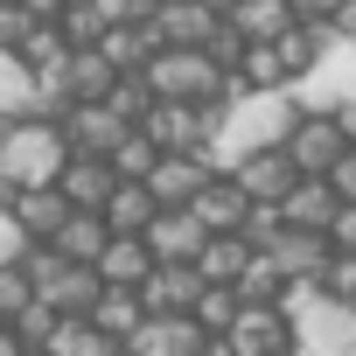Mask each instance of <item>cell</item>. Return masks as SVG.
Masks as SVG:
<instances>
[{"mask_svg":"<svg viewBox=\"0 0 356 356\" xmlns=\"http://www.w3.org/2000/svg\"><path fill=\"white\" fill-rule=\"evenodd\" d=\"M293 126H300V98L293 91H245V98L224 105V126L210 140V161L217 168H238V161H252L266 147H286Z\"/></svg>","mask_w":356,"mask_h":356,"instance_id":"6da1fadb","label":"cell"},{"mask_svg":"<svg viewBox=\"0 0 356 356\" xmlns=\"http://www.w3.org/2000/svg\"><path fill=\"white\" fill-rule=\"evenodd\" d=\"M63 161H70V140H63V126H56V119H22V126H15V140H8V154H0V168H8L22 189L56 182Z\"/></svg>","mask_w":356,"mask_h":356,"instance_id":"7a4b0ae2","label":"cell"},{"mask_svg":"<svg viewBox=\"0 0 356 356\" xmlns=\"http://www.w3.org/2000/svg\"><path fill=\"white\" fill-rule=\"evenodd\" d=\"M286 356H356V307L321 293L300 321H293V349Z\"/></svg>","mask_w":356,"mask_h":356,"instance_id":"3957f363","label":"cell"},{"mask_svg":"<svg viewBox=\"0 0 356 356\" xmlns=\"http://www.w3.org/2000/svg\"><path fill=\"white\" fill-rule=\"evenodd\" d=\"M286 154H293V168H300V175H335V168L356 154V140L342 133V119H335V112H300V126H293Z\"/></svg>","mask_w":356,"mask_h":356,"instance_id":"277c9868","label":"cell"},{"mask_svg":"<svg viewBox=\"0 0 356 356\" xmlns=\"http://www.w3.org/2000/svg\"><path fill=\"white\" fill-rule=\"evenodd\" d=\"M293 98H300V112H342L356 98V42H335L314 70H300Z\"/></svg>","mask_w":356,"mask_h":356,"instance_id":"5b68a950","label":"cell"},{"mask_svg":"<svg viewBox=\"0 0 356 356\" xmlns=\"http://www.w3.org/2000/svg\"><path fill=\"white\" fill-rule=\"evenodd\" d=\"M126 133H133V119L112 105V98H91V105H77L70 119H63V140H70V154H119L126 147Z\"/></svg>","mask_w":356,"mask_h":356,"instance_id":"8992f818","label":"cell"},{"mask_svg":"<svg viewBox=\"0 0 356 356\" xmlns=\"http://www.w3.org/2000/svg\"><path fill=\"white\" fill-rule=\"evenodd\" d=\"M231 342H238V356H286L293 349V314L280 300H245Z\"/></svg>","mask_w":356,"mask_h":356,"instance_id":"52a82bcc","label":"cell"},{"mask_svg":"<svg viewBox=\"0 0 356 356\" xmlns=\"http://www.w3.org/2000/svg\"><path fill=\"white\" fill-rule=\"evenodd\" d=\"M147 245H154L161 266H196L203 245H210V224H203L196 210H161V217L147 224Z\"/></svg>","mask_w":356,"mask_h":356,"instance_id":"ba28073f","label":"cell"},{"mask_svg":"<svg viewBox=\"0 0 356 356\" xmlns=\"http://www.w3.org/2000/svg\"><path fill=\"white\" fill-rule=\"evenodd\" d=\"M210 175H217V161H210V154H161V168L147 175V189L161 196V210H189V203L203 196Z\"/></svg>","mask_w":356,"mask_h":356,"instance_id":"9c48e42d","label":"cell"},{"mask_svg":"<svg viewBox=\"0 0 356 356\" xmlns=\"http://www.w3.org/2000/svg\"><path fill=\"white\" fill-rule=\"evenodd\" d=\"M266 252L280 259L286 280H328V266H335V238L328 231H300V224H286Z\"/></svg>","mask_w":356,"mask_h":356,"instance_id":"30bf717a","label":"cell"},{"mask_svg":"<svg viewBox=\"0 0 356 356\" xmlns=\"http://www.w3.org/2000/svg\"><path fill=\"white\" fill-rule=\"evenodd\" d=\"M210 328L196 314H147L140 335H133V356H203Z\"/></svg>","mask_w":356,"mask_h":356,"instance_id":"8fae6325","label":"cell"},{"mask_svg":"<svg viewBox=\"0 0 356 356\" xmlns=\"http://www.w3.org/2000/svg\"><path fill=\"white\" fill-rule=\"evenodd\" d=\"M189 210H196V217H203L210 231H245V217L259 210V196H252V189L238 182V175H231V168H217V175H210V182H203V196H196Z\"/></svg>","mask_w":356,"mask_h":356,"instance_id":"7c38bea8","label":"cell"},{"mask_svg":"<svg viewBox=\"0 0 356 356\" xmlns=\"http://www.w3.org/2000/svg\"><path fill=\"white\" fill-rule=\"evenodd\" d=\"M119 182H126V175H119L105 154H70V161H63V175H56V189H63L77 210H105Z\"/></svg>","mask_w":356,"mask_h":356,"instance_id":"4fadbf2b","label":"cell"},{"mask_svg":"<svg viewBox=\"0 0 356 356\" xmlns=\"http://www.w3.org/2000/svg\"><path fill=\"white\" fill-rule=\"evenodd\" d=\"M203 266H154L147 273V314H196V300H203Z\"/></svg>","mask_w":356,"mask_h":356,"instance_id":"5bb4252c","label":"cell"},{"mask_svg":"<svg viewBox=\"0 0 356 356\" xmlns=\"http://www.w3.org/2000/svg\"><path fill=\"white\" fill-rule=\"evenodd\" d=\"M154 29H161V42H168V49H203V42L224 29V15H210L203 0H161Z\"/></svg>","mask_w":356,"mask_h":356,"instance_id":"9a60e30c","label":"cell"},{"mask_svg":"<svg viewBox=\"0 0 356 356\" xmlns=\"http://www.w3.org/2000/svg\"><path fill=\"white\" fill-rule=\"evenodd\" d=\"M231 175H238V182H245L259 203H286V196H293V182H300V168H293V154H286V147H266V154L238 161Z\"/></svg>","mask_w":356,"mask_h":356,"instance_id":"2e32d148","label":"cell"},{"mask_svg":"<svg viewBox=\"0 0 356 356\" xmlns=\"http://www.w3.org/2000/svg\"><path fill=\"white\" fill-rule=\"evenodd\" d=\"M342 217V189H335V175H300L293 196H286V224L300 231H328Z\"/></svg>","mask_w":356,"mask_h":356,"instance_id":"e0dca14e","label":"cell"},{"mask_svg":"<svg viewBox=\"0 0 356 356\" xmlns=\"http://www.w3.org/2000/svg\"><path fill=\"white\" fill-rule=\"evenodd\" d=\"M112 238H119V231H112V217H105V210H70V224H63L49 245H56L70 266H98Z\"/></svg>","mask_w":356,"mask_h":356,"instance_id":"ac0fdd59","label":"cell"},{"mask_svg":"<svg viewBox=\"0 0 356 356\" xmlns=\"http://www.w3.org/2000/svg\"><path fill=\"white\" fill-rule=\"evenodd\" d=\"M161 259H154V245H147V231H119L112 245H105V259H98V273L112 280V286H147V273H154Z\"/></svg>","mask_w":356,"mask_h":356,"instance_id":"d6986e66","label":"cell"},{"mask_svg":"<svg viewBox=\"0 0 356 356\" xmlns=\"http://www.w3.org/2000/svg\"><path fill=\"white\" fill-rule=\"evenodd\" d=\"M252 259H259V245L245 238V231H210V245H203V280H217V286H238L245 273H252Z\"/></svg>","mask_w":356,"mask_h":356,"instance_id":"ffe728a7","label":"cell"},{"mask_svg":"<svg viewBox=\"0 0 356 356\" xmlns=\"http://www.w3.org/2000/svg\"><path fill=\"white\" fill-rule=\"evenodd\" d=\"M70 210H77V203H70L56 182H42V189H22V203H15V217L29 224V238H35V245H49V238L70 224Z\"/></svg>","mask_w":356,"mask_h":356,"instance_id":"44dd1931","label":"cell"},{"mask_svg":"<svg viewBox=\"0 0 356 356\" xmlns=\"http://www.w3.org/2000/svg\"><path fill=\"white\" fill-rule=\"evenodd\" d=\"M105 286H112V280H105L98 266H63V280H56L42 300H49L56 314H84V321H91V314H98V300H105Z\"/></svg>","mask_w":356,"mask_h":356,"instance_id":"7402d4cb","label":"cell"},{"mask_svg":"<svg viewBox=\"0 0 356 356\" xmlns=\"http://www.w3.org/2000/svg\"><path fill=\"white\" fill-rule=\"evenodd\" d=\"M293 22H300L293 0H238V8H231V29H238L245 42H280Z\"/></svg>","mask_w":356,"mask_h":356,"instance_id":"603a6c76","label":"cell"},{"mask_svg":"<svg viewBox=\"0 0 356 356\" xmlns=\"http://www.w3.org/2000/svg\"><path fill=\"white\" fill-rule=\"evenodd\" d=\"M63 77H70V91H77V105H91V98H112L126 70H119V63H112V56H105V49L91 42V49H77V56H70V70H63Z\"/></svg>","mask_w":356,"mask_h":356,"instance_id":"cb8c5ba5","label":"cell"},{"mask_svg":"<svg viewBox=\"0 0 356 356\" xmlns=\"http://www.w3.org/2000/svg\"><path fill=\"white\" fill-rule=\"evenodd\" d=\"M98 335H112V342H133L140 335V321H147V293L140 286H105V300H98Z\"/></svg>","mask_w":356,"mask_h":356,"instance_id":"d4e9b609","label":"cell"},{"mask_svg":"<svg viewBox=\"0 0 356 356\" xmlns=\"http://www.w3.org/2000/svg\"><path fill=\"white\" fill-rule=\"evenodd\" d=\"M70 56H77V42L63 35V22H35V35L22 42V63H29L35 77H63Z\"/></svg>","mask_w":356,"mask_h":356,"instance_id":"484cf974","label":"cell"},{"mask_svg":"<svg viewBox=\"0 0 356 356\" xmlns=\"http://www.w3.org/2000/svg\"><path fill=\"white\" fill-rule=\"evenodd\" d=\"M105 217H112V231H147V224L161 217V196H154L147 182H119L112 203H105Z\"/></svg>","mask_w":356,"mask_h":356,"instance_id":"4316f807","label":"cell"},{"mask_svg":"<svg viewBox=\"0 0 356 356\" xmlns=\"http://www.w3.org/2000/svg\"><path fill=\"white\" fill-rule=\"evenodd\" d=\"M238 314H245V293L210 280V286H203V300H196V321H203L210 335H231V328H238Z\"/></svg>","mask_w":356,"mask_h":356,"instance_id":"83f0119b","label":"cell"},{"mask_svg":"<svg viewBox=\"0 0 356 356\" xmlns=\"http://www.w3.org/2000/svg\"><path fill=\"white\" fill-rule=\"evenodd\" d=\"M35 105V70L22 63V49H0V112H29Z\"/></svg>","mask_w":356,"mask_h":356,"instance_id":"f1b7e54d","label":"cell"},{"mask_svg":"<svg viewBox=\"0 0 356 356\" xmlns=\"http://www.w3.org/2000/svg\"><path fill=\"white\" fill-rule=\"evenodd\" d=\"M112 168L126 175V182H147V175L161 168V147H154V133H147V126H133V133H126V147L112 154Z\"/></svg>","mask_w":356,"mask_h":356,"instance_id":"f546056e","label":"cell"},{"mask_svg":"<svg viewBox=\"0 0 356 356\" xmlns=\"http://www.w3.org/2000/svg\"><path fill=\"white\" fill-rule=\"evenodd\" d=\"M105 8H98V0H70V15H63V35L77 42V49H91V42H105Z\"/></svg>","mask_w":356,"mask_h":356,"instance_id":"4dcf8cb0","label":"cell"},{"mask_svg":"<svg viewBox=\"0 0 356 356\" xmlns=\"http://www.w3.org/2000/svg\"><path fill=\"white\" fill-rule=\"evenodd\" d=\"M238 293H245V300H280V293H286V273H280V259H273V252H259V259H252V273L238 280Z\"/></svg>","mask_w":356,"mask_h":356,"instance_id":"1f68e13d","label":"cell"},{"mask_svg":"<svg viewBox=\"0 0 356 356\" xmlns=\"http://www.w3.org/2000/svg\"><path fill=\"white\" fill-rule=\"evenodd\" d=\"M29 300H35V280H29V266H0V321H15Z\"/></svg>","mask_w":356,"mask_h":356,"instance_id":"d6a6232c","label":"cell"},{"mask_svg":"<svg viewBox=\"0 0 356 356\" xmlns=\"http://www.w3.org/2000/svg\"><path fill=\"white\" fill-rule=\"evenodd\" d=\"M22 266H29V280H35V293H49V286L63 280V266H70V259H63L56 245H29V259H22Z\"/></svg>","mask_w":356,"mask_h":356,"instance_id":"836d02e7","label":"cell"},{"mask_svg":"<svg viewBox=\"0 0 356 356\" xmlns=\"http://www.w3.org/2000/svg\"><path fill=\"white\" fill-rule=\"evenodd\" d=\"M56 321H63V314H56V307H49V300H42V293H35V300H29V307H22V314H15V328H22V335H29V342H35V349H42V342H49V335H56Z\"/></svg>","mask_w":356,"mask_h":356,"instance_id":"e575fe53","label":"cell"},{"mask_svg":"<svg viewBox=\"0 0 356 356\" xmlns=\"http://www.w3.org/2000/svg\"><path fill=\"white\" fill-rule=\"evenodd\" d=\"M35 35V15L22 8V0H0V49H22Z\"/></svg>","mask_w":356,"mask_h":356,"instance_id":"d590c367","label":"cell"},{"mask_svg":"<svg viewBox=\"0 0 356 356\" xmlns=\"http://www.w3.org/2000/svg\"><path fill=\"white\" fill-rule=\"evenodd\" d=\"M29 245H35V238H29V224H22L15 210H0V266H22V259H29Z\"/></svg>","mask_w":356,"mask_h":356,"instance_id":"8d00e7d4","label":"cell"},{"mask_svg":"<svg viewBox=\"0 0 356 356\" xmlns=\"http://www.w3.org/2000/svg\"><path fill=\"white\" fill-rule=\"evenodd\" d=\"M203 49H210V56H217V63H224V70H238V63H245V56H252V42H245V35H238V29H231V22H224V29H217V35H210V42H203Z\"/></svg>","mask_w":356,"mask_h":356,"instance_id":"74e56055","label":"cell"},{"mask_svg":"<svg viewBox=\"0 0 356 356\" xmlns=\"http://www.w3.org/2000/svg\"><path fill=\"white\" fill-rule=\"evenodd\" d=\"M328 293L356 307V252H335V266H328Z\"/></svg>","mask_w":356,"mask_h":356,"instance_id":"f35d334b","label":"cell"},{"mask_svg":"<svg viewBox=\"0 0 356 356\" xmlns=\"http://www.w3.org/2000/svg\"><path fill=\"white\" fill-rule=\"evenodd\" d=\"M98 8H105V22L119 29V22H154V15H161V0H98Z\"/></svg>","mask_w":356,"mask_h":356,"instance_id":"ab89813d","label":"cell"},{"mask_svg":"<svg viewBox=\"0 0 356 356\" xmlns=\"http://www.w3.org/2000/svg\"><path fill=\"white\" fill-rule=\"evenodd\" d=\"M328 238H335V252H356V203H342V217L328 224Z\"/></svg>","mask_w":356,"mask_h":356,"instance_id":"60d3db41","label":"cell"},{"mask_svg":"<svg viewBox=\"0 0 356 356\" xmlns=\"http://www.w3.org/2000/svg\"><path fill=\"white\" fill-rule=\"evenodd\" d=\"M335 8H342V0H293L300 22H335Z\"/></svg>","mask_w":356,"mask_h":356,"instance_id":"b9f144b4","label":"cell"},{"mask_svg":"<svg viewBox=\"0 0 356 356\" xmlns=\"http://www.w3.org/2000/svg\"><path fill=\"white\" fill-rule=\"evenodd\" d=\"M29 349H35V342H29L15 321H0V356H29Z\"/></svg>","mask_w":356,"mask_h":356,"instance_id":"7bdbcfd3","label":"cell"},{"mask_svg":"<svg viewBox=\"0 0 356 356\" xmlns=\"http://www.w3.org/2000/svg\"><path fill=\"white\" fill-rule=\"evenodd\" d=\"M22 8H29L35 22H63V15H70V0H22Z\"/></svg>","mask_w":356,"mask_h":356,"instance_id":"ee69618b","label":"cell"},{"mask_svg":"<svg viewBox=\"0 0 356 356\" xmlns=\"http://www.w3.org/2000/svg\"><path fill=\"white\" fill-rule=\"evenodd\" d=\"M335 189H342V203H356V154L335 168Z\"/></svg>","mask_w":356,"mask_h":356,"instance_id":"f6af8a7d","label":"cell"},{"mask_svg":"<svg viewBox=\"0 0 356 356\" xmlns=\"http://www.w3.org/2000/svg\"><path fill=\"white\" fill-rule=\"evenodd\" d=\"M335 35L356 42V0H342V8H335Z\"/></svg>","mask_w":356,"mask_h":356,"instance_id":"bcb514c9","label":"cell"},{"mask_svg":"<svg viewBox=\"0 0 356 356\" xmlns=\"http://www.w3.org/2000/svg\"><path fill=\"white\" fill-rule=\"evenodd\" d=\"M15 203H22V182H15L8 168H0V210H15Z\"/></svg>","mask_w":356,"mask_h":356,"instance_id":"7dc6e473","label":"cell"},{"mask_svg":"<svg viewBox=\"0 0 356 356\" xmlns=\"http://www.w3.org/2000/svg\"><path fill=\"white\" fill-rule=\"evenodd\" d=\"M203 356H238V342H231V335H210V342H203Z\"/></svg>","mask_w":356,"mask_h":356,"instance_id":"c3c4849f","label":"cell"},{"mask_svg":"<svg viewBox=\"0 0 356 356\" xmlns=\"http://www.w3.org/2000/svg\"><path fill=\"white\" fill-rule=\"evenodd\" d=\"M335 119H342V133H349V140H356V98H349V105H342V112H335Z\"/></svg>","mask_w":356,"mask_h":356,"instance_id":"681fc988","label":"cell"},{"mask_svg":"<svg viewBox=\"0 0 356 356\" xmlns=\"http://www.w3.org/2000/svg\"><path fill=\"white\" fill-rule=\"evenodd\" d=\"M98 356H133V342H105V349H98Z\"/></svg>","mask_w":356,"mask_h":356,"instance_id":"f907efd6","label":"cell"},{"mask_svg":"<svg viewBox=\"0 0 356 356\" xmlns=\"http://www.w3.org/2000/svg\"><path fill=\"white\" fill-rule=\"evenodd\" d=\"M29 356H49V349H29Z\"/></svg>","mask_w":356,"mask_h":356,"instance_id":"816d5d0a","label":"cell"}]
</instances>
